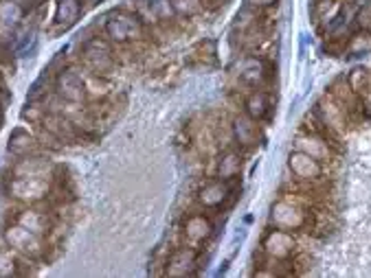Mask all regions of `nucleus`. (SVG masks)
I'll return each mask as SVG.
<instances>
[{
    "label": "nucleus",
    "instance_id": "obj_23",
    "mask_svg": "<svg viewBox=\"0 0 371 278\" xmlns=\"http://www.w3.org/2000/svg\"><path fill=\"white\" fill-rule=\"evenodd\" d=\"M80 13H82V3L80 0H59L57 3V13H55V20L59 26H73L80 20Z\"/></svg>",
    "mask_w": 371,
    "mask_h": 278
},
{
    "label": "nucleus",
    "instance_id": "obj_18",
    "mask_svg": "<svg viewBox=\"0 0 371 278\" xmlns=\"http://www.w3.org/2000/svg\"><path fill=\"white\" fill-rule=\"evenodd\" d=\"M213 61H215V42L213 40L198 42L194 49L189 51V57H187V64L191 68H209V66H213Z\"/></svg>",
    "mask_w": 371,
    "mask_h": 278
},
{
    "label": "nucleus",
    "instance_id": "obj_19",
    "mask_svg": "<svg viewBox=\"0 0 371 278\" xmlns=\"http://www.w3.org/2000/svg\"><path fill=\"white\" fill-rule=\"evenodd\" d=\"M268 110H271L268 95L262 92V90L250 92V95L246 97V101H244V114L250 116L253 121H257V123L268 116Z\"/></svg>",
    "mask_w": 371,
    "mask_h": 278
},
{
    "label": "nucleus",
    "instance_id": "obj_12",
    "mask_svg": "<svg viewBox=\"0 0 371 278\" xmlns=\"http://www.w3.org/2000/svg\"><path fill=\"white\" fill-rule=\"evenodd\" d=\"M332 143L328 141L325 136H319V134H312V132H305V134H299L294 138V149L299 151H305L308 156L317 158L319 162L328 164L334 160V153H332Z\"/></svg>",
    "mask_w": 371,
    "mask_h": 278
},
{
    "label": "nucleus",
    "instance_id": "obj_9",
    "mask_svg": "<svg viewBox=\"0 0 371 278\" xmlns=\"http://www.w3.org/2000/svg\"><path fill=\"white\" fill-rule=\"evenodd\" d=\"M181 233L187 245H194V248H200L202 243H206L213 235V224L211 219L206 217V215L200 213H191L185 217L183 226H181Z\"/></svg>",
    "mask_w": 371,
    "mask_h": 278
},
{
    "label": "nucleus",
    "instance_id": "obj_17",
    "mask_svg": "<svg viewBox=\"0 0 371 278\" xmlns=\"http://www.w3.org/2000/svg\"><path fill=\"white\" fill-rule=\"evenodd\" d=\"M312 22L321 29L328 26V22L338 24V15H340V5L336 0H315L312 3Z\"/></svg>",
    "mask_w": 371,
    "mask_h": 278
},
{
    "label": "nucleus",
    "instance_id": "obj_21",
    "mask_svg": "<svg viewBox=\"0 0 371 278\" xmlns=\"http://www.w3.org/2000/svg\"><path fill=\"white\" fill-rule=\"evenodd\" d=\"M16 224H20V226H24V228H29V230H33V233H38L40 237H44L49 233V228H51V222H49V217H47V213H40V210H22L20 215H18V219H16Z\"/></svg>",
    "mask_w": 371,
    "mask_h": 278
},
{
    "label": "nucleus",
    "instance_id": "obj_25",
    "mask_svg": "<svg viewBox=\"0 0 371 278\" xmlns=\"http://www.w3.org/2000/svg\"><path fill=\"white\" fill-rule=\"evenodd\" d=\"M345 53L349 57H358V55L371 53V31L361 29V31H356V33H351L347 44H345Z\"/></svg>",
    "mask_w": 371,
    "mask_h": 278
},
{
    "label": "nucleus",
    "instance_id": "obj_16",
    "mask_svg": "<svg viewBox=\"0 0 371 278\" xmlns=\"http://www.w3.org/2000/svg\"><path fill=\"white\" fill-rule=\"evenodd\" d=\"M242 164H244L242 153H240V151H235V149H229V151H225V153H222V156H220L215 173H218L220 180H229V182H233L237 176L242 173Z\"/></svg>",
    "mask_w": 371,
    "mask_h": 278
},
{
    "label": "nucleus",
    "instance_id": "obj_3",
    "mask_svg": "<svg viewBox=\"0 0 371 278\" xmlns=\"http://www.w3.org/2000/svg\"><path fill=\"white\" fill-rule=\"evenodd\" d=\"M315 116L321 121V125L328 130L330 136H343L349 125V114L345 112V107L340 105L332 95H325L317 101V112Z\"/></svg>",
    "mask_w": 371,
    "mask_h": 278
},
{
    "label": "nucleus",
    "instance_id": "obj_15",
    "mask_svg": "<svg viewBox=\"0 0 371 278\" xmlns=\"http://www.w3.org/2000/svg\"><path fill=\"white\" fill-rule=\"evenodd\" d=\"M57 95L66 103H82L86 97V84L73 70H62L57 77Z\"/></svg>",
    "mask_w": 371,
    "mask_h": 278
},
{
    "label": "nucleus",
    "instance_id": "obj_30",
    "mask_svg": "<svg viewBox=\"0 0 371 278\" xmlns=\"http://www.w3.org/2000/svg\"><path fill=\"white\" fill-rule=\"evenodd\" d=\"M88 3H91V5H95V3H99V0H88Z\"/></svg>",
    "mask_w": 371,
    "mask_h": 278
},
{
    "label": "nucleus",
    "instance_id": "obj_27",
    "mask_svg": "<svg viewBox=\"0 0 371 278\" xmlns=\"http://www.w3.org/2000/svg\"><path fill=\"white\" fill-rule=\"evenodd\" d=\"M176 15H183V18H191V15H196L202 5L200 0H169Z\"/></svg>",
    "mask_w": 371,
    "mask_h": 278
},
{
    "label": "nucleus",
    "instance_id": "obj_1",
    "mask_svg": "<svg viewBox=\"0 0 371 278\" xmlns=\"http://www.w3.org/2000/svg\"><path fill=\"white\" fill-rule=\"evenodd\" d=\"M268 226L288 230V233H310L315 230V213L310 210L305 199L299 197H281L271 206L268 213Z\"/></svg>",
    "mask_w": 371,
    "mask_h": 278
},
{
    "label": "nucleus",
    "instance_id": "obj_4",
    "mask_svg": "<svg viewBox=\"0 0 371 278\" xmlns=\"http://www.w3.org/2000/svg\"><path fill=\"white\" fill-rule=\"evenodd\" d=\"M106 36L116 44H123L130 40H143L145 26L135 11H119L112 15V20L106 22Z\"/></svg>",
    "mask_w": 371,
    "mask_h": 278
},
{
    "label": "nucleus",
    "instance_id": "obj_6",
    "mask_svg": "<svg viewBox=\"0 0 371 278\" xmlns=\"http://www.w3.org/2000/svg\"><path fill=\"white\" fill-rule=\"evenodd\" d=\"M51 187L47 176H16L9 182V193L20 202H40L49 195Z\"/></svg>",
    "mask_w": 371,
    "mask_h": 278
},
{
    "label": "nucleus",
    "instance_id": "obj_20",
    "mask_svg": "<svg viewBox=\"0 0 371 278\" xmlns=\"http://www.w3.org/2000/svg\"><path fill=\"white\" fill-rule=\"evenodd\" d=\"M255 29H262V15H259V9L255 7H242L237 11L235 20H233V31L235 33H248V31H255Z\"/></svg>",
    "mask_w": 371,
    "mask_h": 278
},
{
    "label": "nucleus",
    "instance_id": "obj_11",
    "mask_svg": "<svg viewBox=\"0 0 371 278\" xmlns=\"http://www.w3.org/2000/svg\"><path fill=\"white\" fill-rule=\"evenodd\" d=\"M198 265V248L194 245H183V248H178L169 254L167 258V270L165 276H174V278H185L194 274Z\"/></svg>",
    "mask_w": 371,
    "mask_h": 278
},
{
    "label": "nucleus",
    "instance_id": "obj_8",
    "mask_svg": "<svg viewBox=\"0 0 371 278\" xmlns=\"http://www.w3.org/2000/svg\"><path fill=\"white\" fill-rule=\"evenodd\" d=\"M233 189H231V182L229 180H209V182H202L198 191H196V202L202 208H220L229 202Z\"/></svg>",
    "mask_w": 371,
    "mask_h": 278
},
{
    "label": "nucleus",
    "instance_id": "obj_26",
    "mask_svg": "<svg viewBox=\"0 0 371 278\" xmlns=\"http://www.w3.org/2000/svg\"><path fill=\"white\" fill-rule=\"evenodd\" d=\"M36 149V138L29 136L24 130H16L9 138V151L16 153V156H26L29 151Z\"/></svg>",
    "mask_w": 371,
    "mask_h": 278
},
{
    "label": "nucleus",
    "instance_id": "obj_22",
    "mask_svg": "<svg viewBox=\"0 0 371 278\" xmlns=\"http://www.w3.org/2000/svg\"><path fill=\"white\" fill-rule=\"evenodd\" d=\"M22 18V7L16 0H3L0 3V33H11L13 26L18 24V20Z\"/></svg>",
    "mask_w": 371,
    "mask_h": 278
},
{
    "label": "nucleus",
    "instance_id": "obj_24",
    "mask_svg": "<svg viewBox=\"0 0 371 278\" xmlns=\"http://www.w3.org/2000/svg\"><path fill=\"white\" fill-rule=\"evenodd\" d=\"M347 84H349L354 95L363 99L367 92L371 90V72H369V68H365V66L351 68V72L347 75Z\"/></svg>",
    "mask_w": 371,
    "mask_h": 278
},
{
    "label": "nucleus",
    "instance_id": "obj_13",
    "mask_svg": "<svg viewBox=\"0 0 371 278\" xmlns=\"http://www.w3.org/2000/svg\"><path fill=\"white\" fill-rule=\"evenodd\" d=\"M235 75L240 77L246 86L259 88L266 82V77H268V64L257 55H246L235 61Z\"/></svg>",
    "mask_w": 371,
    "mask_h": 278
},
{
    "label": "nucleus",
    "instance_id": "obj_5",
    "mask_svg": "<svg viewBox=\"0 0 371 278\" xmlns=\"http://www.w3.org/2000/svg\"><path fill=\"white\" fill-rule=\"evenodd\" d=\"M262 250L268 258L275 261H290L299 252V243L294 239V233L279 228H268L262 237Z\"/></svg>",
    "mask_w": 371,
    "mask_h": 278
},
{
    "label": "nucleus",
    "instance_id": "obj_29",
    "mask_svg": "<svg viewBox=\"0 0 371 278\" xmlns=\"http://www.w3.org/2000/svg\"><path fill=\"white\" fill-rule=\"evenodd\" d=\"M248 7H255V9H268V7H275L277 0H244Z\"/></svg>",
    "mask_w": 371,
    "mask_h": 278
},
{
    "label": "nucleus",
    "instance_id": "obj_2",
    "mask_svg": "<svg viewBox=\"0 0 371 278\" xmlns=\"http://www.w3.org/2000/svg\"><path fill=\"white\" fill-rule=\"evenodd\" d=\"M288 171L292 180L301 184L305 191H317L325 182V164L299 149L288 153Z\"/></svg>",
    "mask_w": 371,
    "mask_h": 278
},
{
    "label": "nucleus",
    "instance_id": "obj_7",
    "mask_svg": "<svg viewBox=\"0 0 371 278\" xmlns=\"http://www.w3.org/2000/svg\"><path fill=\"white\" fill-rule=\"evenodd\" d=\"M5 239L13 250L22 252L24 256H40L44 252V241L38 233L29 230L20 224H13L5 230Z\"/></svg>",
    "mask_w": 371,
    "mask_h": 278
},
{
    "label": "nucleus",
    "instance_id": "obj_14",
    "mask_svg": "<svg viewBox=\"0 0 371 278\" xmlns=\"http://www.w3.org/2000/svg\"><path fill=\"white\" fill-rule=\"evenodd\" d=\"M84 59L95 75H108V70H112V51L108 49L106 42H88L84 49Z\"/></svg>",
    "mask_w": 371,
    "mask_h": 278
},
{
    "label": "nucleus",
    "instance_id": "obj_28",
    "mask_svg": "<svg viewBox=\"0 0 371 278\" xmlns=\"http://www.w3.org/2000/svg\"><path fill=\"white\" fill-rule=\"evenodd\" d=\"M16 261L11 258V254L0 252V276H11V274H18L16 270Z\"/></svg>",
    "mask_w": 371,
    "mask_h": 278
},
{
    "label": "nucleus",
    "instance_id": "obj_10",
    "mask_svg": "<svg viewBox=\"0 0 371 278\" xmlns=\"http://www.w3.org/2000/svg\"><path fill=\"white\" fill-rule=\"evenodd\" d=\"M231 136L233 141L237 143V147L250 151L259 145V128H257V121H253L246 114H237L231 121Z\"/></svg>",
    "mask_w": 371,
    "mask_h": 278
}]
</instances>
